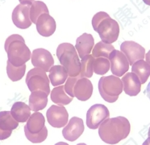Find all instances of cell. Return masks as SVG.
Here are the masks:
<instances>
[{"mask_svg": "<svg viewBox=\"0 0 150 145\" xmlns=\"http://www.w3.org/2000/svg\"><path fill=\"white\" fill-rule=\"evenodd\" d=\"M110 118L108 109L102 104L92 106L86 114V125L90 129L95 130L99 127L101 123Z\"/></svg>", "mask_w": 150, "mask_h": 145, "instance_id": "obj_7", "label": "cell"}, {"mask_svg": "<svg viewBox=\"0 0 150 145\" xmlns=\"http://www.w3.org/2000/svg\"><path fill=\"white\" fill-rule=\"evenodd\" d=\"M148 135L150 136V127H149V132H148Z\"/></svg>", "mask_w": 150, "mask_h": 145, "instance_id": "obj_39", "label": "cell"}, {"mask_svg": "<svg viewBox=\"0 0 150 145\" xmlns=\"http://www.w3.org/2000/svg\"><path fill=\"white\" fill-rule=\"evenodd\" d=\"M49 125L56 128H62L65 126L69 119V114L63 106H50L46 113Z\"/></svg>", "mask_w": 150, "mask_h": 145, "instance_id": "obj_8", "label": "cell"}, {"mask_svg": "<svg viewBox=\"0 0 150 145\" xmlns=\"http://www.w3.org/2000/svg\"><path fill=\"white\" fill-rule=\"evenodd\" d=\"M36 26L40 35L43 36H50L56 31L57 24L55 20L49 13H45L40 15L37 19Z\"/></svg>", "mask_w": 150, "mask_h": 145, "instance_id": "obj_14", "label": "cell"}, {"mask_svg": "<svg viewBox=\"0 0 150 145\" xmlns=\"http://www.w3.org/2000/svg\"><path fill=\"white\" fill-rule=\"evenodd\" d=\"M54 145H69L67 143H65V142H59V143H57L56 144Z\"/></svg>", "mask_w": 150, "mask_h": 145, "instance_id": "obj_37", "label": "cell"}, {"mask_svg": "<svg viewBox=\"0 0 150 145\" xmlns=\"http://www.w3.org/2000/svg\"><path fill=\"white\" fill-rule=\"evenodd\" d=\"M48 96L45 92L41 90L32 92L29 96V107L31 110L37 112L45 109L48 104Z\"/></svg>", "mask_w": 150, "mask_h": 145, "instance_id": "obj_18", "label": "cell"}, {"mask_svg": "<svg viewBox=\"0 0 150 145\" xmlns=\"http://www.w3.org/2000/svg\"><path fill=\"white\" fill-rule=\"evenodd\" d=\"M144 94L148 96V98L150 100V82L149 83V84L147 85L146 89L144 90Z\"/></svg>", "mask_w": 150, "mask_h": 145, "instance_id": "obj_34", "label": "cell"}, {"mask_svg": "<svg viewBox=\"0 0 150 145\" xmlns=\"http://www.w3.org/2000/svg\"><path fill=\"white\" fill-rule=\"evenodd\" d=\"M143 2L144 3V4H146V5L150 6V0H143Z\"/></svg>", "mask_w": 150, "mask_h": 145, "instance_id": "obj_38", "label": "cell"}, {"mask_svg": "<svg viewBox=\"0 0 150 145\" xmlns=\"http://www.w3.org/2000/svg\"><path fill=\"white\" fill-rule=\"evenodd\" d=\"M93 62L94 57L92 54L86 55L82 58L81 61V69L79 76L80 78H91L93 76Z\"/></svg>", "mask_w": 150, "mask_h": 145, "instance_id": "obj_26", "label": "cell"}, {"mask_svg": "<svg viewBox=\"0 0 150 145\" xmlns=\"http://www.w3.org/2000/svg\"><path fill=\"white\" fill-rule=\"evenodd\" d=\"M111 67L110 61L107 58H95L93 62V71L97 75H104L108 72Z\"/></svg>", "mask_w": 150, "mask_h": 145, "instance_id": "obj_29", "label": "cell"}, {"mask_svg": "<svg viewBox=\"0 0 150 145\" xmlns=\"http://www.w3.org/2000/svg\"><path fill=\"white\" fill-rule=\"evenodd\" d=\"M92 26L98 33L102 41L108 44L116 41L120 34V26L117 21L111 19L104 11L96 13L92 19Z\"/></svg>", "mask_w": 150, "mask_h": 145, "instance_id": "obj_3", "label": "cell"}, {"mask_svg": "<svg viewBox=\"0 0 150 145\" xmlns=\"http://www.w3.org/2000/svg\"><path fill=\"white\" fill-rule=\"evenodd\" d=\"M83 131L84 123L82 119L78 117H73L62 130V135L66 140L74 142L82 135Z\"/></svg>", "mask_w": 150, "mask_h": 145, "instance_id": "obj_13", "label": "cell"}, {"mask_svg": "<svg viewBox=\"0 0 150 145\" xmlns=\"http://www.w3.org/2000/svg\"><path fill=\"white\" fill-rule=\"evenodd\" d=\"M94 46H95V40L91 34L83 33L79 37H78L76 41L75 48L79 54V56L82 59L91 53Z\"/></svg>", "mask_w": 150, "mask_h": 145, "instance_id": "obj_17", "label": "cell"}, {"mask_svg": "<svg viewBox=\"0 0 150 145\" xmlns=\"http://www.w3.org/2000/svg\"><path fill=\"white\" fill-rule=\"evenodd\" d=\"M124 90L123 82L114 76H103L98 81V91L103 99L109 103H114Z\"/></svg>", "mask_w": 150, "mask_h": 145, "instance_id": "obj_5", "label": "cell"}, {"mask_svg": "<svg viewBox=\"0 0 150 145\" xmlns=\"http://www.w3.org/2000/svg\"><path fill=\"white\" fill-rule=\"evenodd\" d=\"M25 71H26V65L25 64H23L20 66H15L9 61H7V73L9 79L11 81L16 82V81L20 80L24 76Z\"/></svg>", "mask_w": 150, "mask_h": 145, "instance_id": "obj_28", "label": "cell"}, {"mask_svg": "<svg viewBox=\"0 0 150 145\" xmlns=\"http://www.w3.org/2000/svg\"><path fill=\"white\" fill-rule=\"evenodd\" d=\"M49 13V9L45 3L41 1H35L30 7V19L33 24H36L37 19L40 15Z\"/></svg>", "mask_w": 150, "mask_h": 145, "instance_id": "obj_27", "label": "cell"}, {"mask_svg": "<svg viewBox=\"0 0 150 145\" xmlns=\"http://www.w3.org/2000/svg\"><path fill=\"white\" fill-rule=\"evenodd\" d=\"M132 71L140 79L141 84H145L150 76V65L144 60H138L133 63Z\"/></svg>", "mask_w": 150, "mask_h": 145, "instance_id": "obj_23", "label": "cell"}, {"mask_svg": "<svg viewBox=\"0 0 150 145\" xmlns=\"http://www.w3.org/2000/svg\"><path fill=\"white\" fill-rule=\"evenodd\" d=\"M11 113L18 122H25L31 116V109L29 106L26 105L25 103L17 101L14 103L11 109Z\"/></svg>", "mask_w": 150, "mask_h": 145, "instance_id": "obj_19", "label": "cell"}, {"mask_svg": "<svg viewBox=\"0 0 150 145\" xmlns=\"http://www.w3.org/2000/svg\"><path fill=\"white\" fill-rule=\"evenodd\" d=\"M57 57L65 67L69 76H78L81 69V61L76 48L70 43L60 44L57 49Z\"/></svg>", "mask_w": 150, "mask_h": 145, "instance_id": "obj_4", "label": "cell"}, {"mask_svg": "<svg viewBox=\"0 0 150 145\" xmlns=\"http://www.w3.org/2000/svg\"><path fill=\"white\" fill-rule=\"evenodd\" d=\"M32 63L35 67L41 68L45 72H49L54 64V60L49 50L39 48L33 50L32 53Z\"/></svg>", "mask_w": 150, "mask_h": 145, "instance_id": "obj_11", "label": "cell"}, {"mask_svg": "<svg viewBox=\"0 0 150 145\" xmlns=\"http://www.w3.org/2000/svg\"><path fill=\"white\" fill-rule=\"evenodd\" d=\"M12 131H4L0 130V140H4L6 139L9 138L11 135Z\"/></svg>", "mask_w": 150, "mask_h": 145, "instance_id": "obj_32", "label": "cell"}, {"mask_svg": "<svg viewBox=\"0 0 150 145\" xmlns=\"http://www.w3.org/2000/svg\"><path fill=\"white\" fill-rule=\"evenodd\" d=\"M24 133H25V136L26 138L29 140L30 142H32L33 144H39V143H42L43 141H45L48 136V130L47 127L45 126L43 130L39 133L36 134H32L30 133L25 127H24Z\"/></svg>", "mask_w": 150, "mask_h": 145, "instance_id": "obj_30", "label": "cell"}, {"mask_svg": "<svg viewBox=\"0 0 150 145\" xmlns=\"http://www.w3.org/2000/svg\"><path fill=\"white\" fill-rule=\"evenodd\" d=\"M4 49L7 54L8 61L15 66L25 64L32 57V53L26 46L23 37L19 34L8 36L5 41Z\"/></svg>", "mask_w": 150, "mask_h": 145, "instance_id": "obj_2", "label": "cell"}, {"mask_svg": "<svg viewBox=\"0 0 150 145\" xmlns=\"http://www.w3.org/2000/svg\"><path fill=\"white\" fill-rule=\"evenodd\" d=\"M45 119L41 113L35 112L30 116L28 120L27 121V124L25 125V128L32 134L39 133L45 126Z\"/></svg>", "mask_w": 150, "mask_h": 145, "instance_id": "obj_20", "label": "cell"}, {"mask_svg": "<svg viewBox=\"0 0 150 145\" xmlns=\"http://www.w3.org/2000/svg\"><path fill=\"white\" fill-rule=\"evenodd\" d=\"M77 145H87V144H83V143H82V144H77Z\"/></svg>", "mask_w": 150, "mask_h": 145, "instance_id": "obj_40", "label": "cell"}, {"mask_svg": "<svg viewBox=\"0 0 150 145\" xmlns=\"http://www.w3.org/2000/svg\"><path fill=\"white\" fill-rule=\"evenodd\" d=\"M26 84L31 92L41 90L49 95V78L41 68L35 67L30 70L26 76Z\"/></svg>", "mask_w": 150, "mask_h": 145, "instance_id": "obj_6", "label": "cell"}, {"mask_svg": "<svg viewBox=\"0 0 150 145\" xmlns=\"http://www.w3.org/2000/svg\"><path fill=\"white\" fill-rule=\"evenodd\" d=\"M142 145H150V136H149V138L147 139L144 142Z\"/></svg>", "mask_w": 150, "mask_h": 145, "instance_id": "obj_36", "label": "cell"}, {"mask_svg": "<svg viewBox=\"0 0 150 145\" xmlns=\"http://www.w3.org/2000/svg\"><path fill=\"white\" fill-rule=\"evenodd\" d=\"M19 126V122L14 119L11 111L0 112V130L4 131H12Z\"/></svg>", "mask_w": 150, "mask_h": 145, "instance_id": "obj_24", "label": "cell"}, {"mask_svg": "<svg viewBox=\"0 0 150 145\" xmlns=\"http://www.w3.org/2000/svg\"><path fill=\"white\" fill-rule=\"evenodd\" d=\"M49 76L50 82L52 86H59L65 83L68 78V73L62 65H56L52 66L49 70Z\"/></svg>", "mask_w": 150, "mask_h": 145, "instance_id": "obj_21", "label": "cell"}, {"mask_svg": "<svg viewBox=\"0 0 150 145\" xmlns=\"http://www.w3.org/2000/svg\"><path fill=\"white\" fill-rule=\"evenodd\" d=\"M114 50V46L111 44L105 43L103 41H99L93 47L92 55L94 58L103 57V58L108 59L110 54Z\"/></svg>", "mask_w": 150, "mask_h": 145, "instance_id": "obj_25", "label": "cell"}, {"mask_svg": "<svg viewBox=\"0 0 150 145\" xmlns=\"http://www.w3.org/2000/svg\"><path fill=\"white\" fill-rule=\"evenodd\" d=\"M131 130L130 122L126 118L119 116L108 119L98 127V135L103 142L108 144H116L126 139Z\"/></svg>", "mask_w": 150, "mask_h": 145, "instance_id": "obj_1", "label": "cell"}, {"mask_svg": "<svg viewBox=\"0 0 150 145\" xmlns=\"http://www.w3.org/2000/svg\"><path fill=\"white\" fill-rule=\"evenodd\" d=\"M93 93V85L88 78H79L74 87V96L82 101H86L91 97Z\"/></svg>", "mask_w": 150, "mask_h": 145, "instance_id": "obj_15", "label": "cell"}, {"mask_svg": "<svg viewBox=\"0 0 150 145\" xmlns=\"http://www.w3.org/2000/svg\"><path fill=\"white\" fill-rule=\"evenodd\" d=\"M30 7L31 5H17L12 12V21L14 24L21 29H26L32 25L30 19Z\"/></svg>", "mask_w": 150, "mask_h": 145, "instance_id": "obj_12", "label": "cell"}, {"mask_svg": "<svg viewBox=\"0 0 150 145\" xmlns=\"http://www.w3.org/2000/svg\"><path fill=\"white\" fill-rule=\"evenodd\" d=\"M122 82L124 86V92L128 96H135L138 95L141 89V83L138 76L133 72L125 73L123 76Z\"/></svg>", "mask_w": 150, "mask_h": 145, "instance_id": "obj_16", "label": "cell"}, {"mask_svg": "<svg viewBox=\"0 0 150 145\" xmlns=\"http://www.w3.org/2000/svg\"><path fill=\"white\" fill-rule=\"evenodd\" d=\"M145 59H146V62L150 65V50L145 55Z\"/></svg>", "mask_w": 150, "mask_h": 145, "instance_id": "obj_35", "label": "cell"}, {"mask_svg": "<svg viewBox=\"0 0 150 145\" xmlns=\"http://www.w3.org/2000/svg\"><path fill=\"white\" fill-rule=\"evenodd\" d=\"M51 100L57 106H66L73 101V97L69 96L65 91L64 86H57L50 92Z\"/></svg>", "mask_w": 150, "mask_h": 145, "instance_id": "obj_22", "label": "cell"}, {"mask_svg": "<svg viewBox=\"0 0 150 145\" xmlns=\"http://www.w3.org/2000/svg\"><path fill=\"white\" fill-rule=\"evenodd\" d=\"M120 50L125 56L127 57L131 66L133 65L138 60H142L145 57V50L140 44L132 41H127L121 44Z\"/></svg>", "mask_w": 150, "mask_h": 145, "instance_id": "obj_10", "label": "cell"}, {"mask_svg": "<svg viewBox=\"0 0 150 145\" xmlns=\"http://www.w3.org/2000/svg\"><path fill=\"white\" fill-rule=\"evenodd\" d=\"M80 77L78 76H69V78H67L64 87H65V92L68 94L69 96H70L71 97H74V87L75 84L77 82V80L79 79Z\"/></svg>", "mask_w": 150, "mask_h": 145, "instance_id": "obj_31", "label": "cell"}, {"mask_svg": "<svg viewBox=\"0 0 150 145\" xmlns=\"http://www.w3.org/2000/svg\"><path fill=\"white\" fill-rule=\"evenodd\" d=\"M109 61L111 63V70L114 76H123L129 70V62L127 57L120 50H114L109 55Z\"/></svg>", "mask_w": 150, "mask_h": 145, "instance_id": "obj_9", "label": "cell"}, {"mask_svg": "<svg viewBox=\"0 0 150 145\" xmlns=\"http://www.w3.org/2000/svg\"><path fill=\"white\" fill-rule=\"evenodd\" d=\"M20 3L23 5H32L33 2H35V0H19Z\"/></svg>", "mask_w": 150, "mask_h": 145, "instance_id": "obj_33", "label": "cell"}]
</instances>
